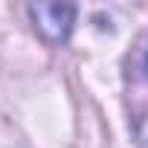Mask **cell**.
Returning <instances> with one entry per match:
<instances>
[{
    "instance_id": "1",
    "label": "cell",
    "mask_w": 148,
    "mask_h": 148,
    "mask_svg": "<svg viewBox=\"0 0 148 148\" xmlns=\"http://www.w3.org/2000/svg\"><path fill=\"white\" fill-rule=\"evenodd\" d=\"M32 23H35V32L52 44V47H61L70 32H73V23H76V6L73 3H29L26 6Z\"/></svg>"
}]
</instances>
